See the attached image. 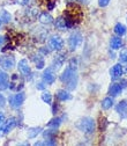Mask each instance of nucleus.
I'll list each match as a JSON object with an SVG mask.
<instances>
[{"instance_id":"21","label":"nucleus","mask_w":127,"mask_h":146,"mask_svg":"<svg viewBox=\"0 0 127 146\" xmlns=\"http://www.w3.org/2000/svg\"><path fill=\"white\" fill-rule=\"evenodd\" d=\"M54 26H56V28L59 29V30H66V29H68V28H67V25H66V21H65L64 15L57 17V20L54 21Z\"/></svg>"},{"instance_id":"3","label":"nucleus","mask_w":127,"mask_h":146,"mask_svg":"<svg viewBox=\"0 0 127 146\" xmlns=\"http://www.w3.org/2000/svg\"><path fill=\"white\" fill-rule=\"evenodd\" d=\"M76 126H78V129L80 131H82V132H84L87 135H91L95 131L96 124H95V121L91 117H84L81 121H79Z\"/></svg>"},{"instance_id":"23","label":"nucleus","mask_w":127,"mask_h":146,"mask_svg":"<svg viewBox=\"0 0 127 146\" xmlns=\"http://www.w3.org/2000/svg\"><path fill=\"white\" fill-rule=\"evenodd\" d=\"M0 20H1V22H4V23H8L12 20V16L6 9H1L0 11Z\"/></svg>"},{"instance_id":"7","label":"nucleus","mask_w":127,"mask_h":146,"mask_svg":"<svg viewBox=\"0 0 127 146\" xmlns=\"http://www.w3.org/2000/svg\"><path fill=\"white\" fill-rule=\"evenodd\" d=\"M24 100H26L24 93L23 92H19V93L15 94V95L9 96V104L13 108H20L22 106V103L24 102Z\"/></svg>"},{"instance_id":"38","label":"nucleus","mask_w":127,"mask_h":146,"mask_svg":"<svg viewBox=\"0 0 127 146\" xmlns=\"http://www.w3.org/2000/svg\"><path fill=\"white\" fill-rule=\"evenodd\" d=\"M3 42H4V37H3V36H0V45L3 44Z\"/></svg>"},{"instance_id":"8","label":"nucleus","mask_w":127,"mask_h":146,"mask_svg":"<svg viewBox=\"0 0 127 146\" xmlns=\"http://www.w3.org/2000/svg\"><path fill=\"white\" fill-rule=\"evenodd\" d=\"M49 45H50V49L51 50H54V51H60L63 50L64 48V41L60 36H57L54 35L49 40Z\"/></svg>"},{"instance_id":"32","label":"nucleus","mask_w":127,"mask_h":146,"mask_svg":"<svg viewBox=\"0 0 127 146\" xmlns=\"http://www.w3.org/2000/svg\"><path fill=\"white\" fill-rule=\"evenodd\" d=\"M5 104H6V99L3 94H0V108H3Z\"/></svg>"},{"instance_id":"13","label":"nucleus","mask_w":127,"mask_h":146,"mask_svg":"<svg viewBox=\"0 0 127 146\" xmlns=\"http://www.w3.org/2000/svg\"><path fill=\"white\" fill-rule=\"evenodd\" d=\"M111 79L112 80H118L121 78L122 73H124V68L121 66V64H116L112 68H111Z\"/></svg>"},{"instance_id":"26","label":"nucleus","mask_w":127,"mask_h":146,"mask_svg":"<svg viewBox=\"0 0 127 146\" xmlns=\"http://www.w3.org/2000/svg\"><path fill=\"white\" fill-rule=\"evenodd\" d=\"M56 135H57L56 129H53V130H46V131L43 133L44 138L47 139V140H54V137H56Z\"/></svg>"},{"instance_id":"11","label":"nucleus","mask_w":127,"mask_h":146,"mask_svg":"<svg viewBox=\"0 0 127 146\" xmlns=\"http://www.w3.org/2000/svg\"><path fill=\"white\" fill-rule=\"evenodd\" d=\"M43 81L47 85H52L54 81H56V73L53 72V70L50 67V68H46L43 73Z\"/></svg>"},{"instance_id":"5","label":"nucleus","mask_w":127,"mask_h":146,"mask_svg":"<svg viewBox=\"0 0 127 146\" xmlns=\"http://www.w3.org/2000/svg\"><path fill=\"white\" fill-rule=\"evenodd\" d=\"M23 84H24V81H23V78L21 76L13 74L11 78V82H9L8 87L12 90H14V92H20V89H22V87H23Z\"/></svg>"},{"instance_id":"27","label":"nucleus","mask_w":127,"mask_h":146,"mask_svg":"<svg viewBox=\"0 0 127 146\" xmlns=\"http://www.w3.org/2000/svg\"><path fill=\"white\" fill-rule=\"evenodd\" d=\"M42 127H30L28 130V137L29 138H35L38 133H41Z\"/></svg>"},{"instance_id":"29","label":"nucleus","mask_w":127,"mask_h":146,"mask_svg":"<svg viewBox=\"0 0 127 146\" xmlns=\"http://www.w3.org/2000/svg\"><path fill=\"white\" fill-rule=\"evenodd\" d=\"M119 59H120V63H127V49H124L120 51Z\"/></svg>"},{"instance_id":"1","label":"nucleus","mask_w":127,"mask_h":146,"mask_svg":"<svg viewBox=\"0 0 127 146\" xmlns=\"http://www.w3.org/2000/svg\"><path fill=\"white\" fill-rule=\"evenodd\" d=\"M60 80L66 86V88L68 90L75 89V87L78 85V80H79V77H78V62H76L75 58H72L69 60V64L66 67V70L63 72Z\"/></svg>"},{"instance_id":"22","label":"nucleus","mask_w":127,"mask_h":146,"mask_svg":"<svg viewBox=\"0 0 127 146\" xmlns=\"http://www.w3.org/2000/svg\"><path fill=\"white\" fill-rule=\"evenodd\" d=\"M114 101H113V98L112 96H109V98H105L103 101H102V108L105 109V110H107V109L112 108Z\"/></svg>"},{"instance_id":"19","label":"nucleus","mask_w":127,"mask_h":146,"mask_svg":"<svg viewBox=\"0 0 127 146\" xmlns=\"http://www.w3.org/2000/svg\"><path fill=\"white\" fill-rule=\"evenodd\" d=\"M122 45V40H121V36H113V37L110 40V46L113 50H118L120 49Z\"/></svg>"},{"instance_id":"35","label":"nucleus","mask_w":127,"mask_h":146,"mask_svg":"<svg viewBox=\"0 0 127 146\" xmlns=\"http://www.w3.org/2000/svg\"><path fill=\"white\" fill-rule=\"evenodd\" d=\"M50 51H51V49H45V46L41 48V52H43L44 54H49V53H50Z\"/></svg>"},{"instance_id":"41","label":"nucleus","mask_w":127,"mask_h":146,"mask_svg":"<svg viewBox=\"0 0 127 146\" xmlns=\"http://www.w3.org/2000/svg\"><path fill=\"white\" fill-rule=\"evenodd\" d=\"M126 73H127V67H126Z\"/></svg>"},{"instance_id":"20","label":"nucleus","mask_w":127,"mask_h":146,"mask_svg":"<svg viewBox=\"0 0 127 146\" xmlns=\"http://www.w3.org/2000/svg\"><path fill=\"white\" fill-rule=\"evenodd\" d=\"M32 62L35 63L36 67H37L38 70L43 68L45 66V62H44V58L41 56V54H32V57H31Z\"/></svg>"},{"instance_id":"31","label":"nucleus","mask_w":127,"mask_h":146,"mask_svg":"<svg viewBox=\"0 0 127 146\" xmlns=\"http://www.w3.org/2000/svg\"><path fill=\"white\" fill-rule=\"evenodd\" d=\"M109 3H110V0H98V5L101 7H106L109 5Z\"/></svg>"},{"instance_id":"39","label":"nucleus","mask_w":127,"mask_h":146,"mask_svg":"<svg viewBox=\"0 0 127 146\" xmlns=\"http://www.w3.org/2000/svg\"><path fill=\"white\" fill-rule=\"evenodd\" d=\"M79 1H80V3H83V4H87L89 0H79Z\"/></svg>"},{"instance_id":"2","label":"nucleus","mask_w":127,"mask_h":146,"mask_svg":"<svg viewBox=\"0 0 127 146\" xmlns=\"http://www.w3.org/2000/svg\"><path fill=\"white\" fill-rule=\"evenodd\" d=\"M82 11L80 8V6L75 5V4H70L67 6V8L65 9L64 13V17H65V21L67 25V28H72L73 26L78 25L81 22L82 20Z\"/></svg>"},{"instance_id":"42","label":"nucleus","mask_w":127,"mask_h":146,"mask_svg":"<svg viewBox=\"0 0 127 146\" xmlns=\"http://www.w3.org/2000/svg\"><path fill=\"white\" fill-rule=\"evenodd\" d=\"M69 1H73V0H69Z\"/></svg>"},{"instance_id":"16","label":"nucleus","mask_w":127,"mask_h":146,"mask_svg":"<svg viewBox=\"0 0 127 146\" xmlns=\"http://www.w3.org/2000/svg\"><path fill=\"white\" fill-rule=\"evenodd\" d=\"M121 90H122L121 86H120L119 84L114 82V84H112V85L110 86V88H109V95L112 96V98L118 96V95L121 93Z\"/></svg>"},{"instance_id":"10","label":"nucleus","mask_w":127,"mask_h":146,"mask_svg":"<svg viewBox=\"0 0 127 146\" xmlns=\"http://www.w3.org/2000/svg\"><path fill=\"white\" fill-rule=\"evenodd\" d=\"M19 71L21 72V74L24 76L27 79H31V76H32V73H31V70H30V66L28 64V60L27 59H22L20 60L19 63Z\"/></svg>"},{"instance_id":"34","label":"nucleus","mask_w":127,"mask_h":146,"mask_svg":"<svg viewBox=\"0 0 127 146\" xmlns=\"http://www.w3.org/2000/svg\"><path fill=\"white\" fill-rule=\"evenodd\" d=\"M6 121V118H5V115L3 114V113H0V126H1L3 124H4V122Z\"/></svg>"},{"instance_id":"6","label":"nucleus","mask_w":127,"mask_h":146,"mask_svg":"<svg viewBox=\"0 0 127 146\" xmlns=\"http://www.w3.org/2000/svg\"><path fill=\"white\" fill-rule=\"evenodd\" d=\"M0 66L4 70H12L15 66V58L12 54H4L0 57Z\"/></svg>"},{"instance_id":"25","label":"nucleus","mask_w":127,"mask_h":146,"mask_svg":"<svg viewBox=\"0 0 127 146\" xmlns=\"http://www.w3.org/2000/svg\"><path fill=\"white\" fill-rule=\"evenodd\" d=\"M61 122H63V117H56V118H53V119H51L49 122L47 126L52 127V129H57V127L61 124Z\"/></svg>"},{"instance_id":"30","label":"nucleus","mask_w":127,"mask_h":146,"mask_svg":"<svg viewBox=\"0 0 127 146\" xmlns=\"http://www.w3.org/2000/svg\"><path fill=\"white\" fill-rule=\"evenodd\" d=\"M46 6H47V9L49 11H52L54 8V6H56V1H53V0H47Z\"/></svg>"},{"instance_id":"37","label":"nucleus","mask_w":127,"mask_h":146,"mask_svg":"<svg viewBox=\"0 0 127 146\" xmlns=\"http://www.w3.org/2000/svg\"><path fill=\"white\" fill-rule=\"evenodd\" d=\"M29 1H30V0H22V5H27V4H29Z\"/></svg>"},{"instance_id":"17","label":"nucleus","mask_w":127,"mask_h":146,"mask_svg":"<svg viewBox=\"0 0 127 146\" xmlns=\"http://www.w3.org/2000/svg\"><path fill=\"white\" fill-rule=\"evenodd\" d=\"M38 20H39V22L43 23V25H51V23L54 22L52 15L49 14V13H42V14H39Z\"/></svg>"},{"instance_id":"18","label":"nucleus","mask_w":127,"mask_h":146,"mask_svg":"<svg viewBox=\"0 0 127 146\" xmlns=\"http://www.w3.org/2000/svg\"><path fill=\"white\" fill-rule=\"evenodd\" d=\"M56 96H57V99L59 101H63V102L64 101H68V100L72 99V95L69 94L68 90H66V89H59L57 92V94H56Z\"/></svg>"},{"instance_id":"15","label":"nucleus","mask_w":127,"mask_h":146,"mask_svg":"<svg viewBox=\"0 0 127 146\" xmlns=\"http://www.w3.org/2000/svg\"><path fill=\"white\" fill-rule=\"evenodd\" d=\"M66 57H67V53H66V52L59 53L58 56L54 58V60H53V67H54V68H59V67L65 63Z\"/></svg>"},{"instance_id":"14","label":"nucleus","mask_w":127,"mask_h":146,"mask_svg":"<svg viewBox=\"0 0 127 146\" xmlns=\"http://www.w3.org/2000/svg\"><path fill=\"white\" fill-rule=\"evenodd\" d=\"M9 85V77L6 72L0 70V90H5L6 88H8Z\"/></svg>"},{"instance_id":"40","label":"nucleus","mask_w":127,"mask_h":146,"mask_svg":"<svg viewBox=\"0 0 127 146\" xmlns=\"http://www.w3.org/2000/svg\"><path fill=\"white\" fill-rule=\"evenodd\" d=\"M0 26H1V20H0Z\"/></svg>"},{"instance_id":"4","label":"nucleus","mask_w":127,"mask_h":146,"mask_svg":"<svg viewBox=\"0 0 127 146\" xmlns=\"http://www.w3.org/2000/svg\"><path fill=\"white\" fill-rule=\"evenodd\" d=\"M81 43H82V35L79 31H74L73 34H70L68 38V46L70 51H75Z\"/></svg>"},{"instance_id":"9","label":"nucleus","mask_w":127,"mask_h":146,"mask_svg":"<svg viewBox=\"0 0 127 146\" xmlns=\"http://www.w3.org/2000/svg\"><path fill=\"white\" fill-rule=\"evenodd\" d=\"M16 118L15 117H12L9 118L8 121H5L4 124L0 126V136H5L6 133H8L11 130H13L14 127L16 126Z\"/></svg>"},{"instance_id":"24","label":"nucleus","mask_w":127,"mask_h":146,"mask_svg":"<svg viewBox=\"0 0 127 146\" xmlns=\"http://www.w3.org/2000/svg\"><path fill=\"white\" fill-rule=\"evenodd\" d=\"M114 33L118 35V36H124L126 33H127V28L126 26H124L122 23H117L114 26Z\"/></svg>"},{"instance_id":"33","label":"nucleus","mask_w":127,"mask_h":146,"mask_svg":"<svg viewBox=\"0 0 127 146\" xmlns=\"http://www.w3.org/2000/svg\"><path fill=\"white\" fill-rule=\"evenodd\" d=\"M119 85L121 86V88H126L127 87V80L126 79H121L120 82H119Z\"/></svg>"},{"instance_id":"36","label":"nucleus","mask_w":127,"mask_h":146,"mask_svg":"<svg viewBox=\"0 0 127 146\" xmlns=\"http://www.w3.org/2000/svg\"><path fill=\"white\" fill-rule=\"evenodd\" d=\"M36 87H37L38 89H42V90H43V89L45 88V85H44L43 82H39V84H37V86H36Z\"/></svg>"},{"instance_id":"28","label":"nucleus","mask_w":127,"mask_h":146,"mask_svg":"<svg viewBox=\"0 0 127 146\" xmlns=\"http://www.w3.org/2000/svg\"><path fill=\"white\" fill-rule=\"evenodd\" d=\"M42 100H43L45 103L51 104V103H52V95H51V93H50V92H43V94H42Z\"/></svg>"},{"instance_id":"12","label":"nucleus","mask_w":127,"mask_h":146,"mask_svg":"<svg viewBox=\"0 0 127 146\" xmlns=\"http://www.w3.org/2000/svg\"><path fill=\"white\" fill-rule=\"evenodd\" d=\"M116 111L119 114L121 118H127V100H121L117 104Z\"/></svg>"}]
</instances>
